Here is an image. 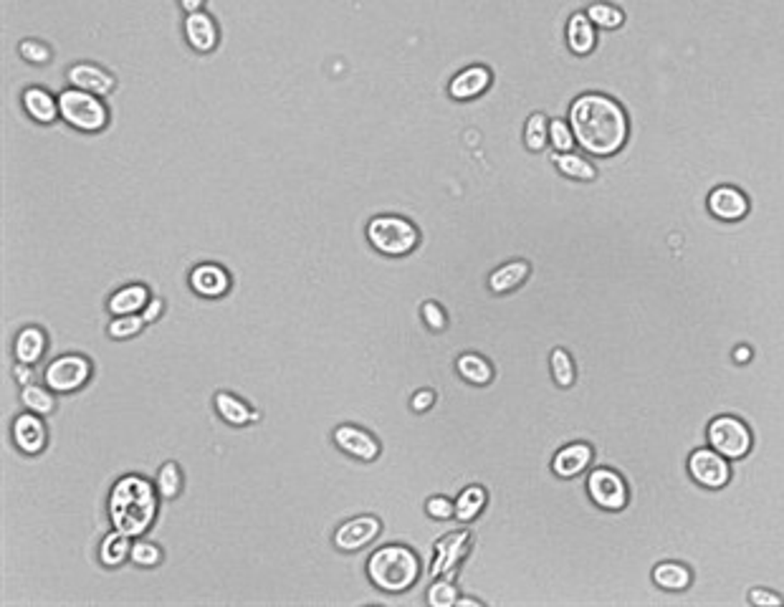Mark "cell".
Returning <instances> with one entry per match:
<instances>
[{
	"instance_id": "cell-37",
	"label": "cell",
	"mask_w": 784,
	"mask_h": 607,
	"mask_svg": "<svg viewBox=\"0 0 784 607\" xmlns=\"http://www.w3.org/2000/svg\"><path fill=\"white\" fill-rule=\"evenodd\" d=\"M129 562L137 567H144V569H152L162 562V550L152 544V542H132V554H129Z\"/></svg>"
},
{
	"instance_id": "cell-18",
	"label": "cell",
	"mask_w": 784,
	"mask_h": 607,
	"mask_svg": "<svg viewBox=\"0 0 784 607\" xmlns=\"http://www.w3.org/2000/svg\"><path fill=\"white\" fill-rule=\"evenodd\" d=\"M709 211L714 212L719 221H742L749 211V200L742 190L724 185L709 195Z\"/></svg>"
},
{
	"instance_id": "cell-8",
	"label": "cell",
	"mask_w": 784,
	"mask_h": 607,
	"mask_svg": "<svg viewBox=\"0 0 784 607\" xmlns=\"http://www.w3.org/2000/svg\"><path fill=\"white\" fill-rule=\"evenodd\" d=\"M474 547V534L468 529H458V532H450L446 537H440L435 542L433 547V562H431V577H453L456 569L461 565L463 559L468 557V551Z\"/></svg>"
},
{
	"instance_id": "cell-28",
	"label": "cell",
	"mask_w": 784,
	"mask_h": 607,
	"mask_svg": "<svg viewBox=\"0 0 784 607\" xmlns=\"http://www.w3.org/2000/svg\"><path fill=\"white\" fill-rule=\"evenodd\" d=\"M486 501H489V494H486L483 486H478V483L466 486L458 494V499H456V519L461 524L476 522L481 511L486 508Z\"/></svg>"
},
{
	"instance_id": "cell-20",
	"label": "cell",
	"mask_w": 784,
	"mask_h": 607,
	"mask_svg": "<svg viewBox=\"0 0 784 607\" xmlns=\"http://www.w3.org/2000/svg\"><path fill=\"white\" fill-rule=\"evenodd\" d=\"M46 347H48V337L43 332L41 326L29 325L23 326L13 339V354L15 362H23V365H39L46 354Z\"/></svg>"
},
{
	"instance_id": "cell-44",
	"label": "cell",
	"mask_w": 784,
	"mask_h": 607,
	"mask_svg": "<svg viewBox=\"0 0 784 607\" xmlns=\"http://www.w3.org/2000/svg\"><path fill=\"white\" fill-rule=\"evenodd\" d=\"M162 314H165V301H162L160 297H152L150 301H147V307L142 309V319H144L147 325H154Z\"/></svg>"
},
{
	"instance_id": "cell-43",
	"label": "cell",
	"mask_w": 784,
	"mask_h": 607,
	"mask_svg": "<svg viewBox=\"0 0 784 607\" xmlns=\"http://www.w3.org/2000/svg\"><path fill=\"white\" fill-rule=\"evenodd\" d=\"M435 405V393L431 390V387H422V390H418L415 395H413V400H410V408H413V412H428V410Z\"/></svg>"
},
{
	"instance_id": "cell-36",
	"label": "cell",
	"mask_w": 784,
	"mask_h": 607,
	"mask_svg": "<svg viewBox=\"0 0 784 607\" xmlns=\"http://www.w3.org/2000/svg\"><path fill=\"white\" fill-rule=\"evenodd\" d=\"M549 365H552V377H554V382H557L560 387H572L574 375H577V372H574V362L567 350L557 347V350L552 352Z\"/></svg>"
},
{
	"instance_id": "cell-48",
	"label": "cell",
	"mask_w": 784,
	"mask_h": 607,
	"mask_svg": "<svg viewBox=\"0 0 784 607\" xmlns=\"http://www.w3.org/2000/svg\"><path fill=\"white\" fill-rule=\"evenodd\" d=\"M734 360H736L739 365H742V362H749V360H752V350H749V347H739V350L734 352Z\"/></svg>"
},
{
	"instance_id": "cell-34",
	"label": "cell",
	"mask_w": 784,
	"mask_h": 607,
	"mask_svg": "<svg viewBox=\"0 0 784 607\" xmlns=\"http://www.w3.org/2000/svg\"><path fill=\"white\" fill-rule=\"evenodd\" d=\"M546 140H549V119L539 112L532 114V117L527 119V127H524V144H527L532 152H542Z\"/></svg>"
},
{
	"instance_id": "cell-14",
	"label": "cell",
	"mask_w": 784,
	"mask_h": 607,
	"mask_svg": "<svg viewBox=\"0 0 784 607\" xmlns=\"http://www.w3.org/2000/svg\"><path fill=\"white\" fill-rule=\"evenodd\" d=\"M66 79H69L71 86L76 89H84L89 94H97V97H109L114 89H117V79L107 69H101L97 64H89V61H82V64H74L69 71H66Z\"/></svg>"
},
{
	"instance_id": "cell-19",
	"label": "cell",
	"mask_w": 784,
	"mask_h": 607,
	"mask_svg": "<svg viewBox=\"0 0 784 607\" xmlns=\"http://www.w3.org/2000/svg\"><path fill=\"white\" fill-rule=\"evenodd\" d=\"M21 101H23L26 114H29L33 122H39V125H54L57 117H61L58 100L51 94V91H46L43 86H29V89L23 91Z\"/></svg>"
},
{
	"instance_id": "cell-41",
	"label": "cell",
	"mask_w": 784,
	"mask_h": 607,
	"mask_svg": "<svg viewBox=\"0 0 784 607\" xmlns=\"http://www.w3.org/2000/svg\"><path fill=\"white\" fill-rule=\"evenodd\" d=\"M425 514L435 522H450L456 519V501H450L449 496H431L425 501Z\"/></svg>"
},
{
	"instance_id": "cell-38",
	"label": "cell",
	"mask_w": 784,
	"mask_h": 607,
	"mask_svg": "<svg viewBox=\"0 0 784 607\" xmlns=\"http://www.w3.org/2000/svg\"><path fill=\"white\" fill-rule=\"evenodd\" d=\"M18 54H21V58H23V61L36 64V66L48 64V61H51V56H54L51 46H48V43H43V41H36V39H26V41H21V46H18Z\"/></svg>"
},
{
	"instance_id": "cell-33",
	"label": "cell",
	"mask_w": 784,
	"mask_h": 607,
	"mask_svg": "<svg viewBox=\"0 0 784 607\" xmlns=\"http://www.w3.org/2000/svg\"><path fill=\"white\" fill-rule=\"evenodd\" d=\"M458 597L461 594H458V587L453 585V577L440 575L431 582V587L425 593V603L431 607H453L458 603Z\"/></svg>"
},
{
	"instance_id": "cell-39",
	"label": "cell",
	"mask_w": 784,
	"mask_h": 607,
	"mask_svg": "<svg viewBox=\"0 0 784 607\" xmlns=\"http://www.w3.org/2000/svg\"><path fill=\"white\" fill-rule=\"evenodd\" d=\"M549 142L554 144L557 152H572V147L577 144L572 127L567 122H562V119L549 122Z\"/></svg>"
},
{
	"instance_id": "cell-13",
	"label": "cell",
	"mask_w": 784,
	"mask_h": 607,
	"mask_svg": "<svg viewBox=\"0 0 784 607\" xmlns=\"http://www.w3.org/2000/svg\"><path fill=\"white\" fill-rule=\"evenodd\" d=\"M41 418L43 415L30 412V410L15 415L11 436H13L15 448L21 453H26V455H39L48 446V428H46Z\"/></svg>"
},
{
	"instance_id": "cell-17",
	"label": "cell",
	"mask_w": 784,
	"mask_h": 607,
	"mask_svg": "<svg viewBox=\"0 0 784 607\" xmlns=\"http://www.w3.org/2000/svg\"><path fill=\"white\" fill-rule=\"evenodd\" d=\"M185 39L190 43V48L197 51V54H211L213 48L218 46V23L205 11L187 13V18H185Z\"/></svg>"
},
{
	"instance_id": "cell-22",
	"label": "cell",
	"mask_w": 784,
	"mask_h": 607,
	"mask_svg": "<svg viewBox=\"0 0 784 607\" xmlns=\"http://www.w3.org/2000/svg\"><path fill=\"white\" fill-rule=\"evenodd\" d=\"M150 289L144 283H126L122 289H117L112 297H109V304L107 309L112 317H122V314H142V309L147 307L150 301Z\"/></svg>"
},
{
	"instance_id": "cell-26",
	"label": "cell",
	"mask_w": 784,
	"mask_h": 607,
	"mask_svg": "<svg viewBox=\"0 0 784 607\" xmlns=\"http://www.w3.org/2000/svg\"><path fill=\"white\" fill-rule=\"evenodd\" d=\"M595 26L589 21L588 13H574L567 23V43L577 56H588L589 51L595 48Z\"/></svg>"
},
{
	"instance_id": "cell-46",
	"label": "cell",
	"mask_w": 784,
	"mask_h": 607,
	"mask_svg": "<svg viewBox=\"0 0 784 607\" xmlns=\"http://www.w3.org/2000/svg\"><path fill=\"white\" fill-rule=\"evenodd\" d=\"M13 377H15V382L21 385V387L30 385V382H33V365H23V362H18V365L13 368Z\"/></svg>"
},
{
	"instance_id": "cell-16",
	"label": "cell",
	"mask_w": 784,
	"mask_h": 607,
	"mask_svg": "<svg viewBox=\"0 0 784 607\" xmlns=\"http://www.w3.org/2000/svg\"><path fill=\"white\" fill-rule=\"evenodd\" d=\"M190 289L203 299H221L231 291V273L218 264H197L190 271Z\"/></svg>"
},
{
	"instance_id": "cell-29",
	"label": "cell",
	"mask_w": 784,
	"mask_h": 607,
	"mask_svg": "<svg viewBox=\"0 0 784 607\" xmlns=\"http://www.w3.org/2000/svg\"><path fill=\"white\" fill-rule=\"evenodd\" d=\"M21 405L30 412H39V415H51L57 410V397L48 385L43 387V385L30 382L26 387H21Z\"/></svg>"
},
{
	"instance_id": "cell-4",
	"label": "cell",
	"mask_w": 784,
	"mask_h": 607,
	"mask_svg": "<svg viewBox=\"0 0 784 607\" xmlns=\"http://www.w3.org/2000/svg\"><path fill=\"white\" fill-rule=\"evenodd\" d=\"M367 240L382 256L400 258L418 248L421 230L403 215H378L367 223Z\"/></svg>"
},
{
	"instance_id": "cell-9",
	"label": "cell",
	"mask_w": 784,
	"mask_h": 607,
	"mask_svg": "<svg viewBox=\"0 0 784 607\" xmlns=\"http://www.w3.org/2000/svg\"><path fill=\"white\" fill-rule=\"evenodd\" d=\"M382 534V522L372 514H360L354 519H347L336 526L335 547L344 554H352V551H362L364 547H370L372 542H378V537Z\"/></svg>"
},
{
	"instance_id": "cell-30",
	"label": "cell",
	"mask_w": 784,
	"mask_h": 607,
	"mask_svg": "<svg viewBox=\"0 0 784 607\" xmlns=\"http://www.w3.org/2000/svg\"><path fill=\"white\" fill-rule=\"evenodd\" d=\"M653 579L656 585L663 587V590H671V593H678V590H686L691 585V572L688 567L675 565V562H663L653 569Z\"/></svg>"
},
{
	"instance_id": "cell-11",
	"label": "cell",
	"mask_w": 784,
	"mask_h": 607,
	"mask_svg": "<svg viewBox=\"0 0 784 607\" xmlns=\"http://www.w3.org/2000/svg\"><path fill=\"white\" fill-rule=\"evenodd\" d=\"M589 499L607 511H620L628 504V486L613 468H597L588 479Z\"/></svg>"
},
{
	"instance_id": "cell-35",
	"label": "cell",
	"mask_w": 784,
	"mask_h": 607,
	"mask_svg": "<svg viewBox=\"0 0 784 607\" xmlns=\"http://www.w3.org/2000/svg\"><path fill=\"white\" fill-rule=\"evenodd\" d=\"M144 326H147V322L142 319V314H122V317H112L107 332L112 339H132L137 337Z\"/></svg>"
},
{
	"instance_id": "cell-32",
	"label": "cell",
	"mask_w": 784,
	"mask_h": 607,
	"mask_svg": "<svg viewBox=\"0 0 784 607\" xmlns=\"http://www.w3.org/2000/svg\"><path fill=\"white\" fill-rule=\"evenodd\" d=\"M154 483H157V491H160V496H162L165 501L178 499L182 491V483H185L180 466H178L175 461L162 464V466H160V471H157V476H154Z\"/></svg>"
},
{
	"instance_id": "cell-40",
	"label": "cell",
	"mask_w": 784,
	"mask_h": 607,
	"mask_svg": "<svg viewBox=\"0 0 784 607\" xmlns=\"http://www.w3.org/2000/svg\"><path fill=\"white\" fill-rule=\"evenodd\" d=\"M588 15L592 23H597V26H603V29H617V26L623 23V13H620L617 8H613V5H607V3H595V5H589Z\"/></svg>"
},
{
	"instance_id": "cell-25",
	"label": "cell",
	"mask_w": 784,
	"mask_h": 607,
	"mask_svg": "<svg viewBox=\"0 0 784 607\" xmlns=\"http://www.w3.org/2000/svg\"><path fill=\"white\" fill-rule=\"evenodd\" d=\"M456 372H458L461 380H466L468 385H478V387H483V385H489L493 380L491 362L483 354L478 352H463L456 360Z\"/></svg>"
},
{
	"instance_id": "cell-23",
	"label": "cell",
	"mask_w": 784,
	"mask_h": 607,
	"mask_svg": "<svg viewBox=\"0 0 784 607\" xmlns=\"http://www.w3.org/2000/svg\"><path fill=\"white\" fill-rule=\"evenodd\" d=\"M215 410H218V415L223 418L228 425H248V423H256L261 415H258V410H253L246 400H240L239 395H233V393H228V390H221V393H215Z\"/></svg>"
},
{
	"instance_id": "cell-24",
	"label": "cell",
	"mask_w": 784,
	"mask_h": 607,
	"mask_svg": "<svg viewBox=\"0 0 784 607\" xmlns=\"http://www.w3.org/2000/svg\"><path fill=\"white\" fill-rule=\"evenodd\" d=\"M529 273H532V266L527 261L504 264L501 269H496L489 276V289L493 294H511V291H517L518 286L529 279Z\"/></svg>"
},
{
	"instance_id": "cell-12",
	"label": "cell",
	"mask_w": 784,
	"mask_h": 607,
	"mask_svg": "<svg viewBox=\"0 0 784 607\" xmlns=\"http://www.w3.org/2000/svg\"><path fill=\"white\" fill-rule=\"evenodd\" d=\"M688 473L691 479L706 486V489H721L727 486L731 479V468H728L727 458L714 448H699L691 453L688 458Z\"/></svg>"
},
{
	"instance_id": "cell-42",
	"label": "cell",
	"mask_w": 784,
	"mask_h": 607,
	"mask_svg": "<svg viewBox=\"0 0 784 607\" xmlns=\"http://www.w3.org/2000/svg\"><path fill=\"white\" fill-rule=\"evenodd\" d=\"M421 317L431 332H443L449 326V314L438 301H425L421 307Z\"/></svg>"
},
{
	"instance_id": "cell-47",
	"label": "cell",
	"mask_w": 784,
	"mask_h": 607,
	"mask_svg": "<svg viewBox=\"0 0 784 607\" xmlns=\"http://www.w3.org/2000/svg\"><path fill=\"white\" fill-rule=\"evenodd\" d=\"M203 3H205V0H180L185 13H197V11H203Z\"/></svg>"
},
{
	"instance_id": "cell-2",
	"label": "cell",
	"mask_w": 784,
	"mask_h": 607,
	"mask_svg": "<svg viewBox=\"0 0 784 607\" xmlns=\"http://www.w3.org/2000/svg\"><path fill=\"white\" fill-rule=\"evenodd\" d=\"M160 499L162 496L157 491V483L140 473H126L122 479H117L107 499L109 522L117 532H122L126 537H144L157 519Z\"/></svg>"
},
{
	"instance_id": "cell-10",
	"label": "cell",
	"mask_w": 784,
	"mask_h": 607,
	"mask_svg": "<svg viewBox=\"0 0 784 607\" xmlns=\"http://www.w3.org/2000/svg\"><path fill=\"white\" fill-rule=\"evenodd\" d=\"M332 438H335V446L339 448V451L347 453V455L354 458V461H362V464L378 461L379 453H382L379 440L375 438L367 428H360V425H352V423L336 425Z\"/></svg>"
},
{
	"instance_id": "cell-7",
	"label": "cell",
	"mask_w": 784,
	"mask_h": 607,
	"mask_svg": "<svg viewBox=\"0 0 784 607\" xmlns=\"http://www.w3.org/2000/svg\"><path fill=\"white\" fill-rule=\"evenodd\" d=\"M709 443L724 458L739 461V458H744L746 453L752 451V430L739 418L721 415V418H714L711 425H709Z\"/></svg>"
},
{
	"instance_id": "cell-3",
	"label": "cell",
	"mask_w": 784,
	"mask_h": 607,
	"mask_svg": "<svg viewBox=\"0 0 784 607\" xmlns=\"http://www.w3.org/2000/svg\"><path fill=\"white\" fill-rule=\"evenodd\" d=\"M421 575V557L405 544H385L367 559V577L382 593H407L418 585Z\"/></svg>"
},
{
	"instance_id": "cell-21",
	"label": "cell",
	"mask_w": 784,
	"mask_h": 607,
	"mask_svg": "<svg viewBox=\"0 0 784 607\" xmlns=\"http://www.w3.org/2000/svg\"><path fill=\"white\" fill-rule=\"evenodd\" d=\"M592 455L595 453H592V446H588V443L564 446L562 451H557L554 461H552V471L560 479H574V476H579L592 464Z\"/></svg>"
},
{
	"instance_id": "cell-31",
	"label": "cell",
	"mask_w": 784,
	"mask_h": 607,
	"mask_svg": "<svg viewBox=\"0 0 784 607\" xmlns=\"http://www.w3.org/2000/svg\"><path fill=\"white\" fill-rule=\"evenodd\" d=\"M554 165L560 169L562 175L572 178V180H582V183H589L597 178V169L589 165L585 157L574 155V152H557L554 155Z\"/></svg>"
},
{
	"instance_id": "cell-49",
	"label": "cell",
	"mask_w": 784,
	"mask_h": 607,
	"mask_svg": "<svg viewBox=\"0 0 784 607\" xmlns=\"http://www.w3.org/2000/svg\"><path fill=\"white\" fill-rule=\"evenodd\" d=\"M458 607H481L483 603L481 600H476V597H458V603H456Z\"/></svg>"
},
{
	"instance_id": "cell-6",
	"label": "cell",
	"mask_w": 784,
	"mask_h": 607,
	"mask_svg": "<svg viewBox=\"0 0 784 607\" xmlns=\"http://www.w3.org/2000/svg\"><path fill=\"white\" fill-rule=\"evenodd\" d=\"M91 372H94V365L91 360L84 357V354H58L57 360L48 362V368L43 372V382L54 390V393H76L82 390L86 382L91 380Z\"/></svg>"
},
{
	"instance_id": "cell-45",
	"label": "cell",
	"mask_w": 784,
	"mask_h": 607,
	"mask_svg": "<svg viewBox=\"0 0 784 607\" xmlns=\"http://www.w3.org/2000/svg\"><path fill=\"white\" fill-rule=\"evenodd\" d=\"M749 603H752V605H780L782 597H780V594L767 593V590H752V593H749Z\"/></svg>"
},
{
	"instance_id": "cell-5",
	"label": "cell",
	"mask_w": 784,
	"mask_h": 607,
	"mask_svg": "<svg viewBox=\"0 0 784 607\" xmlns=\"http://www.w3.org/2000/svg\"><path fill=\"white\" fill-rule=\"evenodd\" d=\"M61 119L82 132H101L109 125V107L97 94H89L84 89L69 86L58 94Z\"/></svg>"
},
{
	"instance_id": "cell-1",
	"label": "cell",
	"mask_w": 784,
	"mask_h": 607,
	"mask_svg": "<svg viewBox=\"0 0 784 607\" xmlns=\"http://www.w3.org/2000/svg\"><path fill=\"white\" fill-rule=\"evenodd\" d=\"M574 140L589 155L610 157L628 140V117L623 107L603 94H582L570 109Z\"/></svg>"
},
{
	"instance_id": "cell-15",
	"label": "cell",
	"mask_w": 784,
	"mask_h": 607,
	"mask_svg": "<svg viewBox=\"0 0 784 607\" xmlns=\"http://www.w3.org/2000/svg\"><path fill=\"white\" fill-rule=\"evenodd\" d=\"M493 82V74H491L489 66L483 64H474V66H466L463 71H458L449 84L450 100L456 101H471L481 97L486 89Z\"/></svg>"
},
{
	"instance_id": "cell-27",
	"label": "cell",
	"mask_w": 784,
	"mask_h": 607,
	"mask_svg": "<svg viewBox=\"0 0 784 607\" xmlns=\"http://www.w3.org/2000/svg\"><path fill=\"white\" fill-rule=\"evenodd\" d=\"M129 554H132V537H126V534H122V532L112 529L107 537L101 539V547H99V562H101L104 567L114 569V567L125 565L126 559H129Z\"/></svg>"
}]
</instances>
